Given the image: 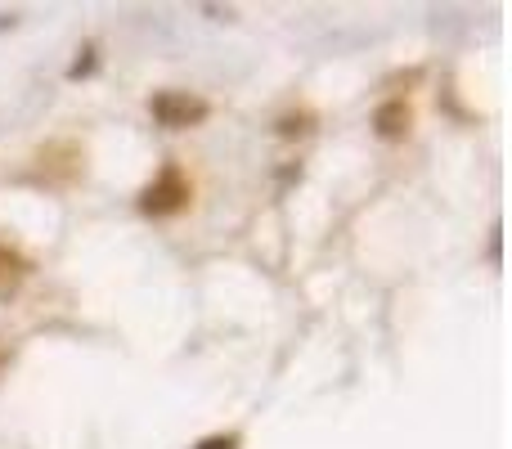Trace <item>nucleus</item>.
I'll list each match as a JSON object with an SVG mask.
<instances>
[{"label":"nucleus","mask_w":512,"mask_h":449,"mask_svg":"<svg viewBox=\"0 0 512 449\" xmlns=\"http://www.w3.org/2000/svg\"><path fill=\"white\" fill-rule=\"evenodd\" d=\"M409 122H414V108H409L405 99H387V104L373 113V131H378L382 140H400V135L409 131Z\"/></svg>","instance_id":"nucleus-4"},{"label":"nucleus","mask_w":512,"mask_h":449,"mask_svg":"<svg viewBox=\"0 0 512 449\" xmlns=\"http://www.w3.org/2000/svg\"><path fill=\"white\" fill-rule=\"evenodd\" d=\"M194 449H239V436H203Z\"/></svg>","instance_id":"nucleus-5"},{"label":"nucleus","mask_w":512,"mask_h":449,"mask_svg":"<svg viewBox=\"0 0 512 449\" xmlns=\"http://www.w3.org/2000/svg\"><path fill=\"white\" fill-rule=\"evenodd\" d=\"M149 113L158 126H167V131H185V126H198L212 108H207V99L189 95V90H158V95L149 99Z\"/></svg>","instance_id":"nucleus-2"},{"label":"nucleus","mask_w":512,"mask_h":449,"mask_svg":"<svg viewBox=\"0 0 512 449\" xmlns=\"http://www.w3.org/2000/svg\"><path fill=\"white\" fill-rule=\"evenodd\" d=\"M27 274H32L27 256L18 252L14 243H5V238H0V301H14L18 292H23Z\"/></svg>","instance_id":"nucleus-3"},{"label":"nucleus","mask_w":512,"mask_h":449,"mask_svg":"<svg viewBox=\"0 0 512 449\" xmlns=\"http://www.w3.org/2000/svg\"><path fill=\"white\" fill-rule=\"evenodd\" d=\"M189 194H194V189H189L185 171H180L176 162H167V167L158 171V180L140 194V212L144 216H176L189 207Z\"/></svg>","instance_id":"nucleus-1"}]
</instances>
